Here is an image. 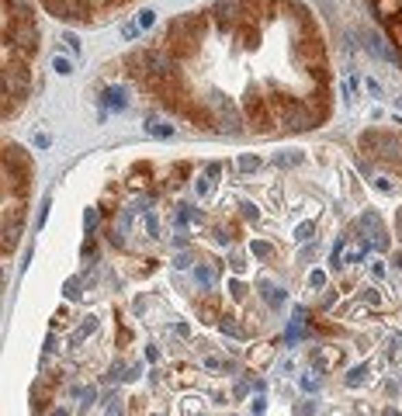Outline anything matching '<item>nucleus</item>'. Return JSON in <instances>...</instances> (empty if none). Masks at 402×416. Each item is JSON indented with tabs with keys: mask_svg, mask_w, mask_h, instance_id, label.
I'll list each match as a JSON object with an SVG mask.
<instances>
[{
	"mask_svg": "<svg viewBox=\"0 0 402 416\" xmlns=\"http://www.w3.org/2000/svg\"><path fill=\"white\" fill-rule=\"evenodd\" d=\"M104 97H108V104H111V108H125V97H122V90H108Z\"/></svg>",
	"mask_w": 402,
	"mask_h": 416,
	"instance_id": "obj_8",
	"label": "nucleus"
},
{
	"mask_svg": "<svg viewBox=\"0 0 402 416\" xmlns=\"http://www.w3.org/2000/svg\"><path fill=\"white\" fill-rule=\"evenodd\" d=\"M264 409H267V402H264V399H253V413H257V416H260V413H264Z\"/></svg>",
	"mask_w": 402,
	"mask_h": 416,
	"instance_id": "obj_16",
	"label": "nucleus"
},
{
	"mask_svg": "<svg viewBox=\"0 0 402 416\" xmlns=\"http://www.w3.org/2000/svg\"><path fill=\"white\" fill-rule=\"evenodd\" d=\"M38 52V25L32 0H4V122L18 115L32 90V60Z\"/></svg>",
	"mask_w": 402,
	"mask_h": 416,
	"instance_id": "obj_1",
	"label": "nucleus"
},
{
	"mask_svg": "<svg viewBox=\"0 0 402 416\" xmlns=\"http://www.w3.org/2000/svg\"><path fill=\"white\" fill-rule=\"evenodd\" d=\"M108 416H122V399H118V395L111 399V406H108Z\"/></svg>",
	"mask_w": 402,
	"mask_h": 416,
	"instance_id": "obj_13",
	"label": "nucleus"
},
{
	"mask_svg": "<svg viewBox=\"0 0 402 416\" xmlns=\"http://www.w3.org/2000/svg\"><path fill=\"white\" fill-rule=\"evenodd\" d=\"M55 70H60V73L66 77V73H70V63H66V60H55Z\"/></svg>",
	"mask_w": 402,
	"mask_h": 416,
	"instance_id": "obj_15",
	"label": "nucleus"
},
{
	"mask_svg": "<svg viewBox=\"0 0 402 416\" xmlns=\"http://www.w3.org/2000/svg\"><path fill=\"white\" fill-rule=\"evenodd\" d=\"M295 416H316V406H309V402H299V406H295Z\"/></svg>",
	"mask_w": 402,
	"mask_h": 416,
	"instance_id": "obj_12",
	"label": "nucleus"
},
{
	"mask_svg": "<svg viewBox=\"0 0 402 416\" xmlns=\"http://www.w3.org/2000/svg\"><path fill=\"white\" fill-rule=\"evenodd\" d=\"M395 226H399V233H402V212H399V219H395Z\"/></svg>",
	"mask_w": 402,
	"mask_h": 416,
	"instance_id": "obj_18",
	"label": "nucleus"
},
{
	"mask_svg": "<svg viewBox=\"0 0 402 416\" xmlns=\"http://www.w3.org/2000/svg\"><path fill=\"white\" fill-rule=\"evenodd\" d=\"M250 361H253V364H267V361H271V347H267V343L253 347V350H250Z\"/></svg>",
	"mask_w": 402,
	"mask_h": 416,
	"instance_id": "obj_7",
	"label": "nucleus"
},
{
	"mask_svg": "<svg viewBox=\"0 0 402 416\" xmlns=\"http://www.w3.org/2000/svg\"><path fill=\"white\" fill-rule=\"evenodd\" d=\"M257 167H260L257 156H240V170H247V174H250V170H257Z\"/></svg>",
	"mask_w": 402,
	"mask_h": 416,
	"instance_id": "obj_9",
	"label": "nucleus"
},
{
	"mask_svg": "<svg viewBox=\"0 0 402 416\" xmlns=\"http://www.w3.org/2000/svg\"><path fill=\"white\" fill-rule=\"evenodd\" d=\"M52 416H66V409H55V413H52Z\"/></svg>",
	"mask_w": 402,
	"mask_h": 416,
	"instance_id": "obj_19",
	"label": "nucleus"
},
{
	"mask_svg": "<svg viewBox=\"0 0 402 416\" xmlns=\"http://www.w3.org/2000/svg\"><path fill=\"white\" fill-rule=\"evenodd\" d=\"M302 389H305V392H312V389H319V378H316V375H312V378H302Z\"/></svg>",
	"mask_w": 402,
	"mask_h": 416,
	"instance_id": "obj_14",
	"label": "nucleus"
},
{
	"mask_svg": "<svg viewBox=\"0 0 402 416\" xmlns=\"http://www.w3.org/2000/svg\"><path fill=\"white\" fill-rule=\"evenodd\" d=\"M250 250H253V257H257V260H271V257H274V246H271V243H264V239H253V246H250Z\"/></svg>",
	"mask_w": 402,
	"mask_h": 416,
	"instance_id": "obj_6",
	"label": "nucleus"
},
{
	"mask_svg": "<svg viewBox=\"0 0 402 416\" xmlns=\"http://www.w3.org/2000/svg\"><path fill=\"white\" fill-rule=\"evenodd\" d=\"M368 378H371V368H368V364H357V368L347 375V385H351V389H357V385H364Z\"/></svg>",
	"mask_w": 402,
	"mask_h": 416,
	"instance_id": "obj_5",
	"label": "nucleus"
},
{
	"mask_svg": "<svg viewBox=\"0 0 402 416\" xmlns=\"http://www.w3.org/2000/svg\"><path fill=\"white\" fill-rule=\"evenodd\" d=\"M309 285H312V288H323V285H326V274H323V271H312V274H309Z\"/></svg>",
	"mask_w": 402,
	"mask_h": 416,
	"instance_id": "obj_11",
	"label": "nucleus"
},
{
	"mask_svg": "<svg viewBox=\"0 0 402 416\" xmlns=\"http://www.w3.org/2000/svg\"><path fill=\"white\" fill-rule=\"evenodd\" d=\"M381 416H402V413H395V409L388 406V409H381Z\"/></svg>",
	"mask_w": 402,
	"mask_h": 416,
	"instance_id": "obj_17",
	"label": "nucleus"
},
{
	"mask_svg": "<svg viewBox=\"0 0 402 416\" xmlns=\"http://www.w3.org/2000/svg\"><path fill=\"white\" fill-rule=\"evenodd\" d=\"M28 187H32V156L21 146L8 142L4 146V253L18 246Z\"/></svg>",
	"mask_w": 402,
	"mask_h": 416,
	"instance_id": "obj_2",
	"label": "nucleus"
},
{
	"mask_svg": "<svg viewBox=\"0 0 402 416\" xmlns=\"http://www.w3.org/2000/svg\"><path fill=\"white\" fill-rule=\"evenodd\" d=\"M312 361L319 364V368H336V364H343V350L340 347H323V350H312Z\"/></svg>",
	"mask_w": 402,
	"mask_h": 416,
	"instance_id": "obj_4",
	"label": "nucleus"
},
{
	"mask_svg": "<svg viewBox=\"0 0 402 416\" xmlns=\"http://www.w3.org/2000/svg\"><path fill=\"white\" fill-rule=\"evenodd\" d=\"M361 298H364L368 305H378V302H381V295H378L375 288H364V291H361Z\"/></svg>",
	"mask_w": 402,
	"mask_h": 416,
	"instance_id": "obj_10",
	"label": "nucleus"
},
{
	"mask_svg": "<svg viewBox=\"0 0 402 416\" xmlns=\"http://www.w3.org/2000/svg\"><path fill=\"white\" fill-rule=\"evenodd\" d=\"M45 11L52 18H60V21H77V25H90L104 14H111L114 8H122L129 4V0H42Z\"/></svg>",
	"mask_w": 402,
	"mask_h": 416,
	"instance_id": "obj_3",
	"label": "nucleus"
}]
</instances>
